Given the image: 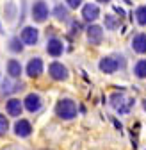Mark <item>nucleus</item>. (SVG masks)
<instances>
[{
    "instance_id": "obj_1",
    "label": "nucleus",
    "mask_w": 146,
    "mask_h": 150,
    "mask_svg": "<svg viewBox=\"0 0 146 150\" xmlns=\"http://www.w3.org/2000/svg\"><path fill=\"white\" fill-rule=\"evenodd\" d=\"M109 102H111L112 109L118 112V115H128L135 105V98L134 97H126L125 93H112Z\"/></svg>"
},
{
    "instance_id": "obj_2",
    "label": "nucleus",
    "mask_w": 146,
    "mask_h": 150,
    "mask_svg": "<svg viewBox=\"0 0 146 150\" xmlns=\"http://www.w3.org/2000/svg\"><path fill=\"white\" fill-rule=\"evenodd\" d=\"M53 111H55V115L61 120H64V122H69L73 118H77V115H79L77 102L71 100V98H61V100H57L55 109H53Z\"/></svg>"
},
{
    "instance_id": "obj_3",
    "label": "nucleus",
    "mask_w": 146,
    "mask_h": 150,
    "mask_svg": "<svg viewBox=\"0 0 146 150\" xmlns=\"http://www.w3.org/2000/svg\"><path fill=\"white\" fill-rule=\"evenodd\" d=\"M125 63H126V61H125L123 55H105V57L100 59L98 68H100V71L105 73V75H112V73H116L119 68H125Z\"/></svg>"
},
{
    "instance_id": "obj_4",
    "label": "nucleus",
    "mask_w": 146,
    "mask_h": 150,
    "mask_svg": "<svg viewBox=\"0 0 146 150\" xmlns=\"http://www.w3.org/2000/svg\"><path fill=\"white\" fill-rule=\"evenodd\" d=\"M30 16L36 23H45L50 16V7L45 0H36L30 7Z\"/></svg>"
},
{
    "instance_id": "obj_5",
    "label": "nucleus",
    "mask_w": 146,
    "mask_h": 150,
    "mask_svg": "<svg viewBox=\"0 0 146 150\" xmlns=\"http://www.w3.org/2000/svg\"><path fill=\"white\" fill-rule=\"evenodd\" d=\"M48 75H50V79H52V81L62 82V81H68L69 71H68V68H66L62 63L53 61V63H50V64H48Z\"/></svg>"
},
{
    "instance_id": "obj_6",
    "label": "nucleus",
    "mask_w": 146,
    "mask_h": 150,
    "mask_svg": "<svg viewBox=\"0 0 146 150\" xmlns=\"http://www.w3.org/2000/svg\"><path fill=\"white\" fill-rule=\"evenodd\" d=\"M20 40L23 41V45L27 47H34V45H38L39 41V30L36 29L34 25H27L22 29V34H20Z\"/></svg>"
},
{
    "instance_id": "obj_7",
    "label": "nucleus",
    "mask_w": 146,
    "mask_h": 150,
    "mask_svg": "<svg viewBox=\"0 0 146 150\" xmlns=\"http://www.w3.org/2000/svg\"><path fill=\"white\" fill-rule=\"evenodd\" d=\"M86 36H87V41H89L91 45L98 47V45H102V41H103V27H102V25H96V23H91V25H87V29H86Z\"/></svg>"
},
{
    "instance_id": "obj_8",
    "label": "nucleus",
    "mask_w": 146,
    "mask_h": 150,
    "mask_svg": "<svg viewBox=\"0 0 146 150\" xmlns=\"http://www.w3.org/2000/svg\"><path fill=\"white\" fill-rule=\"evenodd\" d=\"M32 130H34L32 123L29 120H25V118H18L14 122V125H13V132H14L16 138H29L32 134Z\"/></svg>"
},
{
    "instance_id": "obj_9",
    "label": "nucleus",
    "mask_w": 146,
    "mask_h": 150,
    "mask_svg": "<svg viewBox=\"0 0 146 150\" xmlns=\"http://www.w3.org/2000/svg\"><path fill=\"white\" fill-rule=\"evenodd\" d=\"M43 70H45V64H43V59L41 57H32V59H29V63L25 66V73L29 75L30 79H38L39 75L43 73Z\"/></svg>"
},
{
    "instance_id": "obj_10",
    "label": "nucleus",
    "mask_w": 146,
    "mask_h": 150,
    "mask_svg": "<svg viewBox=\"0 0 146 150\" xmlns=\"http://www.w3.org/2000/svg\"><path fill=\"white\" fill-rule=\"evenodd\" d=\"M43 107V100H41V97L38 95V93H29V95L25 97V100H23V109L27 111V112H38L39 109Z\"/></svg>"
},
{
    "instance_id": "obj_11",
    "label": "nucleus",
    "mask_w": 146,
    "mask_h": 150,
    "mask_svg": "<svg viewBox=\"0 0 146 150\" xmlns=\"http://www.w3.org/2000/svg\"><path fill=\"white\" fill-rule=\"evenodd\" d=\"M98 18H100V7L96 4H91L89 2V4L82 6V20L84 22H87L91 25V23H95Z\"/></svg>"
},
{
    "instance_id": "obj_12",
    "label": "nucleus",
    "mask_w": 146,
    "mask_h": 150,
    "mask_svg": "<svg viewBox=\"0 0 146 150\" xmlns=\"http://www.w3.org/2000/svg\"><path fill=\"white\" fill-rule=\"evenodd\" d=\"M6 112H7V116H11V118H20L22 112H23V102L20 98H16V97L9 98L6 102Z\"/></svg>"
},
{
    "instance_id": "obj_13",
    "label": "nucleus",
    "mask_w": 146,
    "mask_h": 150,
    "mask_svg": "<svg viewBox=\"0 0 146 150\" xmlns=\"http://www.w3.org/2000/svg\"><path fill=\"white\" fill-rule=\"evenodd\" d=\"M46 52L48 55H52V57H61L62 52H64V43L62 40H59V38H48L46 41Z\"/></svg>"
},
{
    "instance_id": "obj_14",
    "label": "nucleus",
    "mask_w": 146,
    "mask_h": 150,
    "mask_svg": "<svg viewBox=\"0 0 146 150\" xmlns=\"http://www.w3.org/2000/svg\"><path fill=\"white\" fill-rule=\"evenodd\" d=\"M6 70H7V75L11 79H20L22 73H23V66L18 59H9L6 64Z\"/></svg>"
},
{
    "instance_id": "obj_15",
    "label": "nucleus",
    "mask_w": 146,
    "mask_h": 150,
    "mask_svg": "<svg viewBox=\"0 0 146 150\" xmlns=\"http://www.w3.org/2000/svg\"><path fill=\"white\" fill-rule=\"evenodd\" d=\"M132 50L135 52V54H141V55H144L146 54V34L144 32H139V34H135L134 38H132Z\"/></svg>"
},
{
    "instance_id": "obj_16",
    "label": "nucleus",
    "mask_w": 146,
    "mask_h": 150,
    "mask_svg": "<svg viewBox=\"0 0 146 150\" xmlns=\"http://www.w3.org/2000/svg\"><path fill=\"white\" fill-rule=\"evenodd\" d=\"M0 86H2L4 95H13V93H18V91H22L25 88L22 82H13L11 79H4L2 82H0Z\"/></svg>"
},
{
    "instance_id": "obj_17",
    "label": "nucleus",
    "mask_w": 146,
    "mask_h": 150,
    "mask_svg": "<svg viewBox=\"0 0 146 150\" xmlns=\"http://www.w3.org/2000/svg\"><path fill=\"white\" fill-rule=\"evenodd\" d=\"M52 14L55 16V20H59V22H68V18H69V7L66 4H57L55 7H53Z\"/></svg>"
},
{
    "instance_id": "obj_18",
    "label": "nucleus",
    "mask_w": 146,
    "mask_h": 150,
    "mask_svg": "<svg viewBox=\"0 0 146 150\" xmlns=\"http://www.w3.org/2000/svg\"><path fill=\"white\" fill-rule=\"evenodd\" d=\"M7 48H9L13 54H22L23 48H25V45H23V41L20 40V36H13L11 40H9V43H7Z\"/></svg>"
},
{
    "instance_id": "obj_19",
    "label": "nucleus",
    "mask_w": 146,
    "mask_h": 150,
    "mask_svg": "<svg viewBox=\"0 0 146 150\" xmlns=\"http://www.w3.org/2000/svg\"><path fill=\"white\" fill-rule=\"evenodd\" d=\"M4 16H6V22H14V18L18 16V7L14 2H7L4 6Z\"/></svg>"
},
{
    "instance_id": "obj_20",
    "label": "nucleus",
    "mask_w": 146,
    "mask_h": 150,
    "mask_svg": "<svg viewBox=\"0 0 146 150\" xmlns=\"http://www.w3.org/2000/svg\"><path fill=\"white\" fill-rule=\"evenodd\" d=\"M103 25L107 30H116L119 27V18L114 14H105L103 16Z\"/></svg>"
},
{
    "instance_id": "obj_21",
    "label": "nucleus",
    "mask_w": 146,
    "mask_h": 150,
    "mask_svg": "<svg viewBox=\"0 0 146 150\" xmlns=\"http://www.w3.org/2000/svg\"><path fill=\"white\" fill-rule=\"evenodd\" d=\"M134 75L137 79H146V59H139L134 64Z\"/></svg>"
},
{
    "instance_id": "obj_22",
    "label": "nucleus",
    "mask_w": 146,
    "mask_h": 150,
    "mask_svg": "<svg viewBox=\"0 0 146 150\" xmlns=\"http://www.w3.org/2000/svg\"><path fill=\"white\" fill-rule=\"evenodd\" d=\"M135 22L141 27H146V6H139L135 9Z\"/></svg>"
},
{
    "instance_id": "obj_23",
    "label": "nucleus",
    "mask_w": 146,
    "mask_h": 150,
    "mask_svg": "<svg viewBox=\"0 0 146 150\" xmlns=\"http://www.w3.org/2000/svg\"><path fill=\"white\" fill-rule=\"evenodd\" d=\"M9 118L4 115V112H0V138H4L7 132H9Z\"/></svg>"
},
{
    "instance_id": "obj_24",
    "label": "nucleus",
    "mask_w": 146,
    "mask_h": 150,
    "mask_svg": "<svg viewBox=\"0 0 146 150\" xmlns=\"http://www.w3.org/2000/svg\"><path fill=\"white\" fill-rule=\"evenodd\" d=\"M82 30H84V25H82V22L71 20V23H69V34H71V36H75V34H80Z\"/></svg>"
},
{
    "instance_id": "obj_25",
    "label": "nucleus",
    "mask_w": 146,
    "mask_h": 150,
    "mask_svg": "<svg viewBox=\"0 0 146 150\" xmlns=\"http://www.w3.org/2000/svg\"><path fill=\"white\" fill-rule=\"evenodd\" d=\"M64 2L69 9H79L80 6H84V0H64Z\"/></svg>"
},
{
    "instance_id": "obj_26",
    "label": "nucleus",
    "mask_w": 146,
    "mask_h": 150,
    "mask_svg": "<svg viewBox=\"0 0 146 150\" xmlns=\"http://www.w3.org/2000/svg\"><path fill=\"white\" fill-rule=\"evenodd\" d=\"M114 13H116V14H119V18H125V16H126L125 9H123V7H119V6H114Z\"/></svg>"
},
{
    "instance_id": "obj_27",
    "label": "nucleus",
    "mask_w": 146,
    "mask_h": 150,
    "mask_svg": "<svg viewBox=\"0 0 146 150\" xmlns=\"http://www.w3.org/2000/svg\"><path fill=\"white\" fill-rule=\"evenodd\" d=\"M112 123H114V127H116V129H119V130H121V123H119L116 118H112Z\"/></svg>"
},
{
    "instance_id": "obj_28",
    "label": "nucleus",
    "mask_w": 146,
    "mask_h": 150,
    "mask_svg": "<svg viewBox=\"0 0 146 150\" xmlns=\"http://www.w3.org/2000/svg\"><path fill=\"white\" fill-rule=\"evenodd\" d=\"M96 2H100V4H111V0H96Z\"/></svg>"
},
{
    "instance_id": "obj_29",
    "label": "nucleus",
    "mask_w": 146,
    "mask_h": 150,
    "mask_svg": "<svg viewBox=\"0 0 146 150\" xmlns=\"http://www.w3.org/2000/svg\"><path fill=\"white\" fill-rule=\"evenodd\" d=\"M142 109H144V111H146V98H144V100H142Z\"/></svg>"
}]
</instances>
